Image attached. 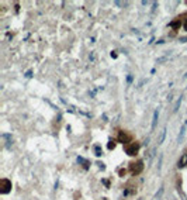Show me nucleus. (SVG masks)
<instances>
[{
  "mask_svg": "<svg viewBox=\"0 0 187 200\" xmlns=\"http://www.w3.org/2000/svg\"><path fill=\"white\" fill-rule=\"evenodd\" d=\"M130 171L132 175H139V173L143 171V162L141 159L137 161V162H131L130 163Z\"/></svg>",
  "mask_w": 187,
  "mask_h": 200,
  "instance_id": "nucleus-1",
  "label": "nucleus"
},
{
  "mask_svg": "<svg viewBox=\"0 0 187 200\" xmlns=\"http://www.w3.org/2000/svg\"><path fill=\"white\" fill-rule=\"evenodd\" d=\"M10 190H11V182L8 179L0 180V193H2V195H7Z\"/></svg>",
  "mask_w": 187,
  "mask_h": 200,
  "instance_id": "nucleus-2",
  "label": "nucleus"
},
{
  "mask_svg": "<svg viewBox=\"0 0 187 200\" xmlns=\"http://www.w3.org/2000/svg\"><path fill=\"white\" fill-rule=\"evenodd\" d=\"M138 151H139V144L138 143H132V144H130V145H127V147H125V152L128 154V155H131V156L137 155Z\"/></svg>",
  "mask_w": 187,
  "mask_h": 200,
  "instance_id": "nucleus-3",
  "label": "nucleus"
},
{
  "mask_svg": "<svg viewBox=\"0 0 187 200\" xmlns=\"http://www.w3.org/2000/svg\"><path fill=\"white\" fill-rule=\"evenodd\" d=\"M131 139H132V135L131 134H127L125 131H120V134H118V141H121V143H130Z\"/></svg>",
  "mask_w": 187,
  "mask_h": 200,
  "instance_id": "nucleus-4",
  "label": "nucleus"
},
{
  "mask_svg": "<svg viewBox=\"0 0 187 200\" xmlns=\"http://www.w3.org/2000/svg\"><path fill=\"white\" fill-rule=\"evenodd\" d=\"M186 165H187V154H183L182 158L179 159V162H177V166L183 168V166H186Z\"/></svg>",
  "mask_w": 187,
  "mask_h": 200,
  "instance_id": "nucleus-5",
  "label": "nucleus"
},
{
  "mask_svg": "<svg viewBox=\"0 0 187 200\" xmlns=\"http://www.w3.org/2000/svg\"><path fill=\"white\" fill-rule=\"evenodd\" d=\"M180 24H182V23H180V18H177L176 21H172V23H170V27H172L173 30H177V28L180 27Z\"/></svg>",
  "mask_w": 187,
  "mask_h": 200,
  "instance_id": "nucleus-6",
  "label": "nucleus"
},
{
  "mask_svg": "<svg viewBox=\"0 0 187 200\" xmlns=\"http://www.w3.org/2000/svg\"><path fill=\"white\" fill-rule=\"evenodd\" d=\"M158 117H159V113H158V110L153 113V120H152V130H155V126H156V121H158Z\"/></svg>",
  "mask_w": 187,
  "mask_h": 200,
  "instance_id": "nucleus-7",
  "label": "nucleus"
},
{
  "mask_svg": "<svg viewBox=\"0 0 187 200\" xmlns=\"http://www.w3.org/2000/svg\"><path fill=\"white\" fill-rule=\"evenodd\" d=\"M165 134H166V128L162 131V134H160V138H159V143L158 144H162L163 143V139H165Z\"/></svg>",
  "mask_w": 187,
  "mask_h": 200,
  "instance_id": "nucleus-8",
  "label": "nucleus"
},
{
  "mask_svg": "<svg viewBox=\"0 0 187 200\" xmlns=\"http://www.w3.org/2000/svg\"><path fill=\"white\" fill-rule=\"evenodd\" d=\"M186 128H187L186 126H183V127H182V131H180V135H179V141H180V139H182V138H183L184 133H186Z\"/></svg>",
  "mask_w": 187,
  "mask_h": 200,
  "instance_id": "nucleus-9",
  "label": "nucleus"
},
{
  "mask_svg": "<svg viewBox=\"0 0 187 200\" xmlns=\"http://www.w3.org/2000/svg\"><path fill=\"white\" fill-rule=\"evenodd\" d=\"M162 193H163V188H160V189H159V193H156V200H160Z\"/></svg>",
  "mask_w": 187,
  "mask_h": 200,
  "instance_id": "nucleus-10",
  "label": "nucleus"
},
{
  "mask_svg": "<svg viewBox=\"0 0 187 200\" xmlns=\"http://www.w3.org/2000/svg\"><path fill=\"white\" fill-rule=\"evenodd\" d=\"M102 154H103V152H102V148L98 147V145H96V155H97V156H100V155H102Z\"/></svg>",
  "mask_w": 187,
  "mask_h": 200,
  "instance_id": "nucleus-11",
  "label": "nucleus"
},
{
  "mask_svg": "<svg viewBox=\"0 0 187 200\" xmlns=\"http://www.w3.org/2000/svg\"><path fill=\"white\" fill-rule=\"evenodd\" d=\"M180 103H182V97L177 100V103L175 104V109H173V111H177V109H179V106H180Z\"/></svg>",
  "mask_w": 187,
  "mask_h": 200,
  "instance_id": "nucleus-12",
  "label": "nucleus"
},
{
  "mask_svg": "<svg viewBox=\"0 0 187 200\" xmlns=\"http://www.w3.org/2000/svg\"><path fill=\"white\" fill-rule=\"evenodd\" d=\"M114 147H115V144H114L113 141H110V143H108V148H110V149H113Z\"/></svg>",
  "mask_w": 187,
  "mask_h": 200,
  "instance_id": "nucleus-13",
  "label": "nucleus"
},
{
  "mask_svg": "<svg viewBox=\"0 0 187 200\" xmlns=\"http://www.w3.org/2000/svg\"><path fill=\"white\" fill-rule=\"evenodd\" d=\"M120 175H121V176L125 175V169H120Z\"/></svg>",
  "mask_w": 187,
  "mask_h": 200,
  "instance_id": "nucleus-14",
  "label": "nucleus"
},
{
  "mask_svg": "<svg viewBox=\"0 0 187 200\" xmlns=\"http://www.w3.org/2000/svg\"><path fill=\"white\" fill-rule=\"evenodd\" d=\"M183 27H184V30H186V31H187V20H186V21H184V24H183Z\"/></svg>",
  "mask_w": 187,
  "mask_h": 200,
  "instance_id": "nucleus-15",
  "label": "nucleus"
}]
</instances>
